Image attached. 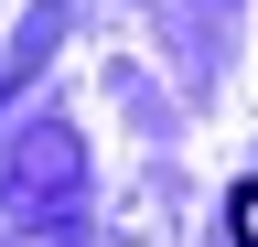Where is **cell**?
I'll return each mask as SVG.
<instances>
[{"instance_id":"obj_1","label":"cell","mask_w":258,"mask_h":247,"mask_svg":"<svg viewBox=\"0 0 258 247\" xmlns=\"http://www.w3.org/2000/svg\"><path fill=\"white\" fill-rule=\"evenodd\" d=\"M226 226H237V247H258V183L237 194V215H226Z\"/></svg>"}]
</instances>
